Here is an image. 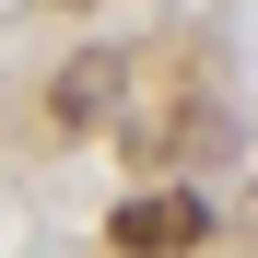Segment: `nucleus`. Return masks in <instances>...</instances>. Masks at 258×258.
Listing matches in <instances>:
<instances>
[{
  "label": "nucleus",
  "instance_id": "f257e3e1",
  "mask_svg": "<svg viewBox=\"0 0 258 258\" xmlns=\"http://www.w3.org/2000/svg\"><path fill=\"white\" fill-rule=\"evenodd\" d=\"M200 235H211L200 200H129V211H117V246H129V258H188Z\"/></svg>",
  "mask_w": 258,
  "mask_h": 258
}]
</instances>
